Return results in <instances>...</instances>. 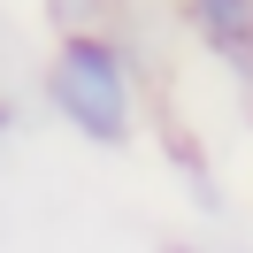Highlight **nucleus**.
Masks as SVG:
<instances>
[{
  "mask_svg": "<svg viewBox=\"0 0 253 253\" xmlns=\"http://www.w3.org/2000/svg\"><path fill=\"white\" fill-rule=\"evenodd\" d=\"M161 253H200V246H161Z\"/></svg>",
  "mask_w": 253,
  "mask_h": 253,
  "instance_id": "20e7f679",
  "label": "nucleus"
},
{
  "mask_svg": "<svg viewBox=\"0 0 253 253\" xmlns=\"http://www.w3.org/2000/svg\"><path fill=\"white\" fill-rule=\"evenodd\" d=\"M39 100L69 138L123 154L146 130V84H138V54L123 46V31H77L54 39L39 62Z\"/></svg>",
  "mask_w": 253,
  "mask_h": 253,
  "instance_id": "f257e3e1",
  "label": "nucleus"
},
{
  "mask_svg": "<svg viewBox=\"0 0 253 253\" xmlns=\"http://www.w3.org/2000/svg\"><path fill=\"white\" fill-rule=\"evenodd\" d=\"M54 39H77V31H115V0H39Z\"/></svg>",
  "mask_w": 253,
  "mask_h": 253,
  "instance_id": "7ed1b4c3",
  "label": "nucleus"
},
{
  "mask_svg": "<svg viewBox=\"0 0 253 253\" xmlns=\"http://www.w3.org/2000/svg\"><path fill=\"white\" fill-rule=\"evenodd\" d=\"M192 23V39H200L207 54H222L230 69H246L253 77V0H176Z\"/></svg>",
  "mask_w": 253,
  "mask_h": 253,
  "instance_id": "f03ea898",
  "label": "nucleus"
}]
</instances>
